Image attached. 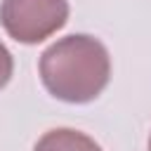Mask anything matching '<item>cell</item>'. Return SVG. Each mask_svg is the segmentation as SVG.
<instances>
[{
	"label": "cell",
	"instance_id": "cell-1",
	"mask_svg": "<svg viewBox=\"0 0 151 151\" xmlns=\"http://www.w3.org/2000/svg\"><path fill=\"white\" fill-rule=\"evenodd\" d=\"M38 68L45 90L68 104L97 99L111 78L109 50L85 33H73L50 45L40 54Z\"/></svg>",
	"mask_w": 151,
	"mask_h": 151
},
{
	"label": "cell",
	"instance_id": "cell-4",
	"mask_svg": "<svg viewBox=\"0 0 151 151\" xmlns=\"http://www.w3.org/2000/svg\"><path fill=\"white\" fill-rule=\"evenodd\" d=\"M12 73H14V59H12V54H9V50L0 42V90L9 83V78H12Z\"/></svg>",
	"mask_w": 151,
	"mask_h": 151
},
{
	"label": "cell",
	"instance_id": "cell-5",
	"mask_svg": "<svg viewBox=\"0 0 151 151\" xmlns=\"http://www.w3.org/2000/svg\"><path fill=\"white\" fill-rule=\"evenodd\" d=\"M149 151H151V134H149Z\"/></svg>",
	"mask_w": 151,
	"mask_h": 151
},
{
	"label": "cell",
	"instance_id": "cell-3",
	"mask_svg": "<svg viewBox=\"0 0 151 151\" xmlns=\"http://www.w3.org/2000/svg\"><path fill=\"white\" fill-rule=\"evenodd\" d=\"M33 151H101V146L85 132L71 127H57L45 132L33 146Z\"/></svg>",
	"mask_w": 151,
	"mask_h": 151
},
{
	"label": "cell",
	"instance_id": "cell-2",
	"mask_svg": "<svg viewBox=\"0 0 151 151\" xmlns=\"http://www.w3.org/2000/svg\"><path fill=\"white\" fill-rule=\"evenodd\" d=\"M68 21V0H2L0 24L21 45H38Z\"/></svg>",
	"mask_w": 151,
	"mask_h": 151
}]
</instances>
